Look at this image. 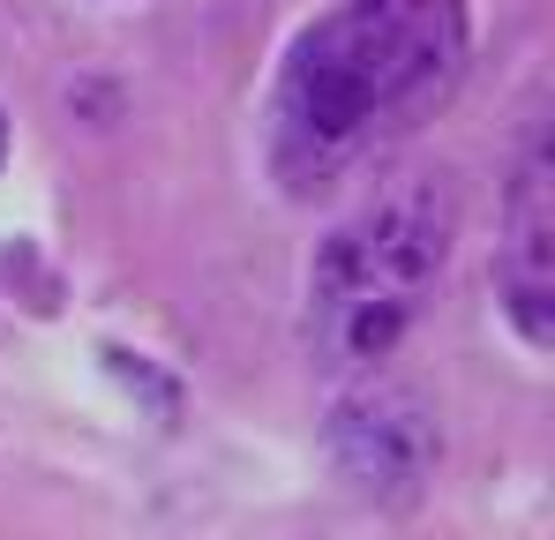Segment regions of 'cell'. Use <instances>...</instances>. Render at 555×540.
<instances>
[{"instance_id": "cell-1", "label": "cell", "mask_w": 555, "mask_h": 540, "mask_svg": "<svg viewBox=\"0 0 555 540\" xmlns=\"http://www.w3.org/2000/svg\"><path fill=\"white\" fill-rule=\"evenodd\" d=\"M465 68V0H338L278 61L271 158L285 188H323L390 128L428 113Z\"/></svg>"}, {"instance_id": "cell-2", "label": "cell", "mask_w": 555, "mask_h": 540, "mask_svg": "<svg viewBox=\"0 0 555 540\" xmlns=\"http://www.w3.org/2000/svg\"><path fill=\"white\" fill-rule=\"evenodd\" d=\"M451 241H459L451 180L405 173L375 188L346 226H331V241L308 263V353L331 375L390 360V346L413 331L421 300L451 263Z\"/></svg>"}, {"instance_id": "cell-3", "label": "cell", "mask_w": 555, "mask_h": 540, "mask_svg": "<svg viewBox=\"0 0 555 540\" xmlns=\"http://www.w3.org/2000/svg\"><path fill=\"white\" fill-rule=\"evenodd\" d=\"M323 450H331V473L375 503V511H405L428 480H436V458H443V428H436V406L398 383V375H361L331 398L323 413Z\"/></svg>"}, {"instance_id": "cell-4", "label": "cell", "mask_w": 555, "mask_h": 540, "mask_svg": "<svg viewBox=\"0 0 555 540\" xmlns=\"http://www.w3.org/2000/svg\"><path fill=\"white\" fill-rule=\"evenodd\" d=\"M495 285L503 316L533 353L555 346V158L548 143L526 151V166L503 195V241H495Z\"/></svg>"}]
</instances>
